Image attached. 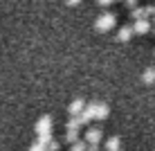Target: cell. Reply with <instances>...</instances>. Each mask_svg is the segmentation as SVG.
Wrapping results in <instances>:
<instances>
[{
	"instance_id": "cell-1",
	"label": "cell",
	"mask_w": 155,
	"mask_h": 151,
	"mask_svg": "<svg viewBox=\"0 0 155 151\" xmlns=\"http://www.w3.org/2000/svg\"><path fill=\"white\" fill-rule=\"evenodd\" d=\"M110 115V108L104 104V101H90V104H85V108L81 113V117H83V122L88 124V122H92V120H106V117Z\"/></svg>"
},
{
	"instance_id": "cell-2",
	"label": "cell",
	"mask_w": 155,
	"mask_h": 151,
	"mask_svg": "<svg viewBox=\"0 0 155 151\" xmlns=\"http://www.w3.org/2000/svg\"><path fill=\"white\" fill-rule=\"evenodd\" d=\"M117 25V16L115 14H110V12H106V14H101L97 20H94V29L97 32H110Z\"/></svg>"
},
{
	"instance_id": "cell-3",
	"label": "cell",
	"mask_w": 155,
	"mask_h": 151,
	"mask_svg": "<svg viewBox=\"0 0 155 151\" xmlns=\"http://www.w3.org/2000/svg\"><path fill=\"white\" fill-rule=\"evenodd\" d=\"M52 133V117L43 115L38 122H36V136H50Z\"/></svg>"
},
{
	"instance_id": "cell-4",
	"label": "cell",
	"mask_w": 155,
	"mask_h": 151,
	"mask_svg": "<svg viewBox=\"0 0 155 151\" xmlns=\"http://www.w3.org/2000/svg\"><path fill=\"white\" fill-rule=\"evenodd\" d=\"M85 142L88 144H101V140H104V131H101V129H88V131H85Z\"/></svg>"
},
{
	"instance_id": "cell-5",
	"label": "cell",
	"mask_w": 155,
	"mask_h": 151,
	"mask_svg": "<svg viewBox=\"0 0 155 151\" xmlns=\"http://www.w3.org/2000/svg\"><path fill=\"white\" fill-rule=\"evenodd\" d=\"M151 29H153V25L148 23V18H135V25H133L135 34H148Z\"/></svg>"
},
{
	"instance_id": "cell-6",
	"label": "cell",
	"mask_w": 155,
	"mask_h": 151,
	"mask_svg": "<svg viewBox=\"0 0 155 151\" xmlns=\"http://www.w3.org/2000/svg\"><path fill=\"white\" fill-rule=\"evenodd\" d=\"M153 14V5H146V7H133V18H148Z\"/></svg>"
},
{
	"instance_id": "cell-7",
	"label": "cell",
	"mask_w": 155,
	"mask_h": 151,
	"mask_svg": "<svg viewBox=\"0 0 155 151\" xmlns=\"http://www.w3.org/2000/svg\"><path fill=\"white\" fill-rule=\"evenodd\" d=\"M133 34H135V32H133L130 25H124V27L117 32V41H119V43H126V41H130V36H133Z\"/></svg>"
},
{
	"instance_id": "cell-8",
	"label": "cell",
	"mask_w": 155,
	"mask_h": 151,
	"mask_svg": "<svg viewBox=\"0 0 155 151\" xmlns=\"http://www.w3.org/2000/svg\"><path fill=\"white\" fill-rule=\"evenodd\" d=\"M83 108H85V101L83 99H74L72 104L68 106V113H70V115H81Z\"/></svg>"
},
{
	"instance_id": "cell-9",
	"label": "cell",
	"mask_w": 155,
	"mask_h": 151,
	"mask_svg": "<svg viewBox=\"0 0 155 151\" xmlns=\"http://www.w3.org/2000/svg\"><path fill=\"white\" fill-rule=\"evenodd\" d=\"M119 147H121V140L117 138V136H113V138L106 140V151H117Z\"/></svg>"
},
{
	"instance_id": "cell-10",
	"label": "cell",
	"mask_w": 155,
	"mask_h": 151,
	"mask_svg": "<svg viewBox=\"0 0 155 151\" xmlns=\"http://www.w3.org/2000/svg\"><path fill=\"white\" fill-rule=\"evenodd\" d=\"M77 140H79V129H68V131H65V138H63V142L72 144V142H77Z\"/></svg>"
},
{
	"instance_id": "cell-11",
	"label": "cell",
	"mask_w": 155,
	"mask_h": 151,
	"mask_svg": "<svg viewBox=\"0 0 155 151\" xmlns=\"http://www.w3.org/2000/svg\"><path fill=\"white\" fill-rule=\"evenodd\" d=\"M142 81L144 84H155V68H146V70H144Z\"/></svg>"
},
{
	"instance_id": "cell-12",
	"label": "cell",
	"mask_w": 155,
	"mask_h": 151,
	"mask_svg": "<svg viewBox=\"0 0 155 151\" xmlns=\"http://www.w3.org/2000/svg\"><path fill=\"white\" fill-rule=\"evenodd\" d=\"M85 149H88V142H85V140H77V142L70 144V151H85Z\"/></svg>"
},
{
	"instance_id": "cell-13",
	"label": "cell",
	"mask_w": 155,
	"mask_h": 151,
	"mask_svg": "<svg viewBox=\"0 0 155 151\" xmlns=\"http://www.w3.org/2000/svg\"><path fill=\"white\" fill-rule=\"evenodd\" d=\"M29 151H47V144H45V142H41V140H36V142L29 147Z\"/></svg>"
},
{
	"instance_id": "cell-14",
	"label": "cell",
	"mask_w": 155,
	"mask_h": 151,
	"mask_svg": "<svg viewBox=\"0 0 155 151\" xmlns=\"http://www.w3.org/2000/svg\"><path fill=\"white\" fill-rule=\"evenodd\" d=\"M58 149H61V144H58V142H56V140H54V138H52V140H50V142H47V151H58Z\"/></svg>"
},
{
	"instance_id": "cell-15",
	"label": "cell",
	"mask_w": 155,
	"mask_h": 151,
	"mask_svg": "<svg viewBox=\"0 0 155 151\" xmlns=\"http://www.w3.org/2000/svg\"><path fill=\"white\" fill-rule=\"evenodd\" d=\"M97 2L101 5V7H108V5H113V2H117V0H97Z\"/></svg>"
},
{
	"instance_id": "cell-16",
	"label": "cell",
	"mask_w": 155,
	"mask_h": 151,
	"mask_svg": "<svg viewBox=\"0 0 155 151\" xmlns=\"http://www.w3.org/2000/svg\"><path fill=\"white\" fill-rule=\"evenodd\" d=\"M85 151H99V144H88V149Z\"/></svg>"
},
{
	"instance_id": "cell-17",
	"label": "cell",
	"mask_w": 155,
	"mask_h": 151,
	"mask_svg": "<svg viewBox=\"0 0 155 151\" xmlns=\"http://www.w3.org/2000/svg\"><path fill=\"white\" fill-rule=\"evenodd\" d=\"M126 5H128L130 9H133V7H137V0H126Z\"/></svg>"
},
{
	"instance_id": "cell-18",
	"label": "cell",
	"mask_w": 155,
	"mask_h": 151,
	"mask_svg": "<svg viewBox=\"0 0 155 151\" xmlns=\"http://www.w3.org/2000/svg\"><path fill=\"white\" fill-rule=\"evenodd\" d=\"M65 2H68V5H72V7H74V5H79L81 0H65Z\"/></svg>"
},
{
	"instance_id": "cell-19",
	"label": "cell",
	"mask_w": 155,
	"mask_h": 151,
	"mask_svg": "<svg viewBox=\"0 0 155 151\" xmlns=\"http://www.w3.org/2000/svg\"><path fill=\"white\" fill-rule=\"evenodd\" d=\"M153 32H155V20H153Z\"/></svg>"
},
{
	"instance_id": "cell-20",
	"label": "cell",
	"mask_w": 155,
	"mask_h": 151,
	"mask_svg": "<svg viewBox=\"0 0 155 151\" xmlns=\"http://www.w3.org/2000/svg\"><path fill=\"white\" fill-rule=\"evenodd\" d=\"M153 14H155V5H153Z\"/></svg>"
},
{
	"instance_id": "cell-21",
	"label": "cell",
	"mask_w": 155,
	"mask_h": 151,
	"mask_svg": "<svg viewBox=\"0 0 155 151\" xmlns=\"http://www.w3.org/2000/svg\"><path fill=\"white\" fill-rule=\"evenodd\" d=\"M117 151H121V149H117Z\"/></svg>"
}]
</instances>
